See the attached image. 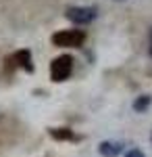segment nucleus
<instances>
[{"mask_svg":"<svg viewBox=\"0 0 152 157\" xmlns=\"http://www.w3.org/2000/svg\"><path fill=\"white\" fill-rule=\"evenodd\" d=\"M52 42L56 46H73V48H79L83 42H85V32L83 29H60L52 36Z\"/></svg>","mask_w":152,"mask_h":157,"instance_id":"obj_1","label":"nucleus"},{"mask_svg":"<svg viewBox=\"0 0 152 157\" xmlns=\"http://www.w3.org/2000/svg\"><path fill=\"white\" fill-rule=\"evenodd\" d=\"M73 71V59L69 55H60L50 63V78L54 82H65Z\"/></svg>","mask_w":152,"mask_h":157,"instance_id":"obj_2","label":"nucleus"},{"mask_svg":"<svg viewBox=\"0 0 152 157\" xmlns=\"http://www.w3.org/2000/svg\"><path fill=\"white\" fill-rule=\"evenodd\" d=\"M96 17V9L94 6H71L67 9V19H71L73 23H90Z\"/></svg>","mask_w":152,"mask_h":157,"instance_id":"obj_3","label":"nucleus"},{"mask_svg":"<svg viewBox=\"0 0 152 157\" xmlns=\"http://www.w3.org/2000/svg\"><path fill=\"white\" fill-rule=\"evenodd\" d=\"M98 151H100V155H104V157H117L123 151V145L115 143V140H106V143H100Z\"/></svg>","mask_w":152,"mask_h":157,"instance_id":"obj_4","label":"nucleus"},{"mask_svg":"<svg viewBox=\"0 0 152 157\" xmlns=\"http://www.w3.org/2000/svg\"><path fill=\"white\" fill-rule=\"evenodd\" d=\"M15 61H17V65H21L25 71H34V65H31V52L29 50H19L17 55H15Z\"/></svg>","mask_w":152,"mask_h":157,"instance_id":"obj_5","label":"nucleus"},{"mask_svg":"<svg viewBox=\"0 0 152 157\" xmlns=\"http://www.w3.org/2000/svg\"><path fill=\"white\" fill-rule=\"evenodd\" d=\"M50 136L56 138V140H73L75 138V134L69 128H54V130H50Z\"/></svg>","mask_w":152,"mask_h":157,"instance_id":"obj_6","label":"nucleus"},{"mask_svg":"<svg viewBox=\"0 0 152 157\" xmlns=\"http://www.w3.org/2000/svg\"><path fill=\"white\" fill-rule=\"evenodd\" d=\"M152 103V97H148V94H142V97L136 98V103H133V109L138 111V113H144L146 109H148V105Z\"/></svg>","mask_w":152,"mask_h":157,"instance_id":"obj_7","label":"nucleus"},{"mask_svg":"<svg viewBox=\"0 0 152 157\" xmlns=\"http://www.w3.org/2000/svg\"><path fill=\"white\" fill-rule=\"evenodd\" d=\"M125 157H144V153H142L140 149H131V151H129Z\"/></svg>","mask_w":152,"mask_h":157,"instance_id":"obj_8","label":"nucleus"},{"mask_svg":"<svg viewBox=\"0 0 152 157\" xmlns=\"http://www.w3.org/2000/svg\"><path fill=\"white\" fill-rule=\"evenodd\" d=\"M150 52H152V32H150Z\"/></svg>","mask_w":152,"mask_h":157,"instance_id":"obj_9","label":"nucleus"}]
</instances>
